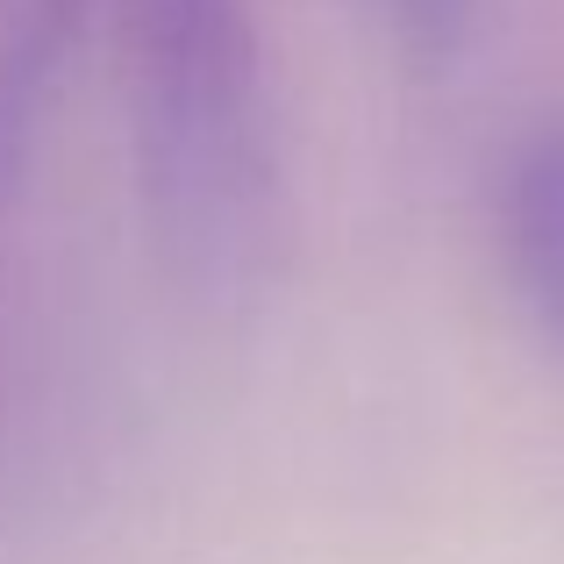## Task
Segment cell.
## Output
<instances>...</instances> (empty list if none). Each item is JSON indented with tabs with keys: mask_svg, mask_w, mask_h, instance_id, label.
I'll list each match as a JSON object with an SVG mask.
<instances>
[{
	"mask_svg": "<svg viewBox=\"0 0 564 564\" xmlns=\"http://www.w3.org/2000/svg\"><path fill=\"white\" fill-rule=\"evenodd\" d=\"M137 207L165 279L250 315L286 264V137L258 0H100Z\"/></svg>",
	"mask_w": 564,
	"mask_h": 564,
	"instance_id": "1",
	"label": "cell"
},
{
	"mask_svg": "<svg viewBox=\"0 0 564 564\" xmlns=\"http://www.w3.org/2000/svg\"><path fill=\"white\" fill-rule=\"evenodd\" d=\"M494 258L522 315L564 350V115L529 129L494 180Z\"/></svg>",
	"mask_w": 564,
	"mask_h": 564,
	"instance_id": "2",
	"label": "cell"
},
{
	"mask_svg": "<svg viewBox=\"0 0 564 564\" xmlns=\"http://www.w3.org/2000/svg\"><path fill=\"white\" fill-rule=\"evenodd\" d=\"M100 0H0V229L14 215V193L29 180L36 122L65 51L100 22Z\"/></svg>",
	"mask_w": 564,
	"mask_h": 564,
	"instance_id": "3",
	"label": "cell"
},
{
	"mask_svg": "<svg viewBox=\"0 0 564 564\" xmlns=\"http://www.w3.org/2000/svg\"><path fill=\"white\" fill-rule=\"evenodd\" d=\"M365 8H372V22H379L408 57H422V65H443V57L471 51L486 0H365Z\"/></svg>",
	"mask_w": 564,
	"mask_h": 564,
	"instance_id": "4",
	"label": "cell"
}]
</instances>
